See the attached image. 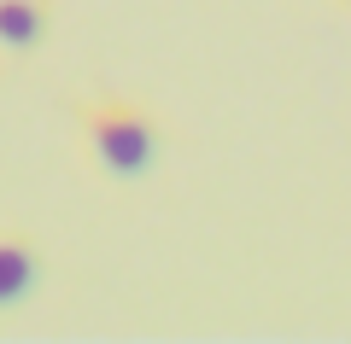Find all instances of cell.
Returning <instances> with one entry per match:
<instances>
[{
    "mask_svg": "<svg viewBox=\"0 0 351 344\" xmlns=\"http://www.w3.org/2000/svg\"><path fill=\"white\" fill-rule=\"evenodd\" d=\"M82 135H88V152L106 175L117 181H135L158 163V123L152 111L129 105V99H94L82 105Z\"/></svg>",
    "mask_w": 351,
    "mask_h": 344,
    "instance_id": "cell-1",
    "label": "cell"
},
{
    "mask_svg": "<svg viewBox=\"0 0 351 344\" xmlns=\"http://www.w3.org/2000/svg\"><path fill=\"white\" fill-rule=\"evenodd\" d=\"M41 280V251L24 234H0V309H18Z\"/></svg>",
    "mask_w": 351,
    "mask_h": 344,
    "instance_id": "cell-2",
    "label": "cell"
},
{
    "mask_svg": "<svg viewBox=\"0 0 351 344\" xmlns=\"http://www.w3.org/2000/svg\"><path fill=\"white\" fill-rule=\"evenodd\" d=\"M47 36V0H0V47L29 53Z\"/></svg>",
    "mask_w": 351,
    "mask_h": 344,
    "instance_id": "cell-3",
    "label": "cell"
},
{
    "mask_svg": "<svg viewBox=\"0 0 351 344\" xmlns=\"http://www.w3.org/2000/svg\"><path fill=\"white\" fill-rule=\"evenodd\" d=\"M346 6H351V0H346Z\"/></svg>",
    "mask_w": 351,
    "mask_h": 344,
    "instance_id": "cell-4",
    "label": "cell"
}]
</instances>
